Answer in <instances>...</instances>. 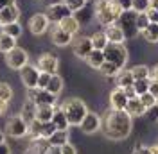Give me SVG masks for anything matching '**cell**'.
Segmentation results:
<instances>
[{
  "label": "cell",
  "instance_id": "cell-1",
  "mask_svg": "<svg viewBox=\"0 0 158 154\" xmlns=\"http://www.w3.org/2000/svg\"><path fill=\"white\" fill-rule=\"evenodd\" d=\"M102 133L108 140L120 142L128 138L133 127V116L128 115L126 109H111L104 115V120H101Z\"/></svg>",
  "mask_w": 158,
  "mask_h": 154
},
{
  "label": "cell",
  "instance_id": "cell-2",
  "mask_svg": "<svg viewBox=\"0 0 158 154\" xmlns=\"http://www.w3.org/2000/svg\"><path fill=\"white\" fill-rule=\"evenodd\" d=\"M94 9H95V18L102 27L115 23L122 14V7L117 0H97Z\"/></svg>",
  "mask_w": 158,
  "mask_h": 154
},
{
  "label": "cell",
  "instance_id": "cell-3",
  "mask_svg": "<svg viewBox=\"0 0 158 154\" xmlns=\"http://www.w3.org/2000/svg\"><path fill=\"white\" fill-rule=\"evenodd\" d=\"M59 109L65 113V116H67V120H69L70 125H79L81 120L85 118V115L88 113V107H86V104L81 99H67L59 106Z\"/></svg>",
  "mask_w": 158,
  "mask_h": 154
},
{
  "label": "cell",
  "instance_id": "cell-4",
  "mask_svg": "<svg viewBox=\"0 0 158 154\" xmlns=\"http://www.w3.org/2000/svg\"><path fill=\"white\" fill-rule=\"evenodd\" d=\"M102 54H104V61L113 63L118 70L124 68L128 63V50L124 47V43H108L102 50Z\"/></svg>",
  "mask_w": 158,
  "mask_h": 154
},
{
  "label": "cell",
  "instance_id": "cell-5",
  "mask_svg": "<svg viewBox=\"0 0 158 154\" xmlns=\"http://www.w3.org/2000/svg\"><path fill=\"white\" fill-rule=\"evenodd\" d=\"M117 25L122 29L126 39L133 38V36L138 32V29H137V13H135L133 9L122 11V14H120L118 20H117Z\"/></svg>",
  "mask_w": 158,
  "mask_h": 154
},
{
  "label": "cell",
  "instance_id": "cell-6",
  "mask_svg": "<svg viewBox=\"0 0 158 154\" xmlns=\"http://www.w3.org/2000/svg\"><path fill=\"white\" fill-rule=\"evenodd\" d=\"M4 56H6V65L13 70H20L22 67H25L29 63V54L18 45L15 48H11L9 52H6Z\"/></svg>",
  "mask_w": 158,
  "mask_h": 154
},
{
  "label": "cell",
  "instance_id": "cell-7",
  "mask_svg": "<svg viewBox=\"0 0 158 154\" xmlns=\"http://www.w3.org/2000/svg\"><path fill=\"white\" fill-rule=\"evenodd\" d=\"M6 133L9 136H13V138H23L29 133V125L25 124V120L20 115H15V116H11V118H7V122H6Z\"/></svg>",
  "mask_w": 158,
  "mask_h": 154
},
{
  "label": "cell",
  "instance_id": "cell-8",
  "mask_svg": "<svg viewBox=\"0 0 158 154\" xmlns=\"http://www.w3.org/2000/svg\"><path fill=\"white\" fill-rule=\"evenodd\" d=\"M72 14V11L63 4V2H52L47 6V9H45V16L49 18V23H54V25H58L61 20L65 18V16H69Z\"/></svg>",
  "mask_w": 158,
  "mask_h": 154
},
{
  "label": "cell",
  "instance_id": "cell-9",
  "mask_svg": "<svg viewBox=\"0 0 158 154\" xmlns=\"http://www.w3.org/2000/svg\"><path fill=\"white\" fill-rule=\"evenodd\" d=\"M27 97H29V100H32L36 106H41V104H50V106H54V104H56V95L49 93V91L43 90V88H31L29 91H27Z\"/></svg>",
  "mask_w": 158,
  "mask_h": 154
},
{
  "label": "cell",
  "instance_id": "cell-10",
  "mask_svg": "<svg viewBox=\"0 0 158 154\" xmlns=\"http://www.w3.org/2000/svg\"><path fill=\"white\" fill-rule=\"evenodd\" d=\"M58 67H59V61L58 58L54 56V54H50V52H45V54H41L36 61V68H38L40 72H47V74H56L58 72Z\"/></svg>",
  "mask_w": 158,
  "mask_h": 154
},
{
  "label": "cell",
  "instance_id": "cell-11",
  "mask_svg": "<svg viewBox=\"0 0 158 154\" xmlns=\"http://www.w3.org/2000/svg\"><path fill=\"white\" fill-rule=\"evenodd\" d=\"M38 75H40V70L34 65H25V67L20 68V79H22V84L31 90V88H36V83H38Z\"/></svg>",
  "mask_w": 158,
  "mask_h": 154
},
{
  "label": "cell",
  "instance_id": "cell-12",
  "mask_svg": "<svg viewBox=\"0 0 158 154\" xmlns=\"http://www.w3.org/2000/svg\"><path fill=\"white\" fill-rule=\"evenodd\" d=\"M49 18L45 16V13H36L29 18V29L34 36H41L43 32H47L49 29Z\"/></svg>",
  "mask_w": 158,
  "mask_h": 154
},
{
  "label": "cell",
  "instance_id": "cell-13",
  "mask_svg": "<svg viewBox=\"0 0 158 154\" xmlns=\"http://www.w3.org/2000/svg\"><path fill=\"white\" fill-rule=\"evenodd\" d=\"M81 131L83 133H86V135H94V133H97L99 129H101V116L97 113H94V111H88L85 118L81 120Z\"/></svg>",
  "mask_w": 158,
  "mask_h": 154
},
{
  "label": "cell",
  "instance_id": "cell-14",
  "mask_svg": "<svg viewBox=\"0 0 158 154\" xmlns=\"http://www.w3.org/2000/svg\"><path fill=\"white\" fill-rule=\"evenodd\" d=\"M50 39H52V43L58 45V47H67V45H70V43L74 41V36L69 34V32H65L59 25H54L52 30H50Z\"/></svg>",
  "mask_w": 158,
  "mask_h": 154
},
{
  "label": "cell",
  "instance_id": "cell-15",
  "mask_svg": "<svg viewBox=\"0 0 158 154\" xmlns=\"http://www.w3.org/2000/svg\"><path fill=\"white\" fill-rule=\"evenodd\" d=\"M18 20H20V9H18L16 4L6 6V7L0 9V25H2V27L7 25V23H15V22H18Z\"/></svg>",
  "mask_w": 158,
  "mask_h": 154
},
{
  "label": "cell",
  "instance_id": "cell-16",
  "mask_svg": "<svg viewBox=\"0 0 158 154\" xmlns=\"http://www.w3.org/2000/svg\"><path fill=\"white\" fill-rule=\"evenodd\" d=\"M72 45H74V54H76L79 59H86L88 54L94 50L90 38H77L76 41H72Z\"/></svg>",
  "mask_w": 158,
  "mask_h": 154
},
{
  "label": "cell",
  "instance_id": "cell-17",
  "mask_svg": "<svg viewBox=\"0 0 158 154\" xmlns=\"http://www.w3.org/2000/svg\"><path fill=\"white\" fill-rule=\"evenodd\" d=\"M126 104H128V97L124 95V90L122 88H115L110 93V106H111V109H126Z\"/></svg>",
  "mask_w": 158,
  "mask_h": 154
},
{
  "label": "cell",
  "instance_id": "cell-18",
  "mask_svg": "<svg viewBox=\"0 0 158 154\" xmlns=\"http://www.w3.org/2000/svg\"><path fill=\"white\" fill-rule=\"evenodd\" d=\"M61 29L65 30V32H69V34H72V36H76L79 32V29H81V22L77 20V16H74V14H69V16H65V18L61 20L58 23Z\"/></svg>",
  "mask_w": 158,
  "mask_h": 154
},
{
  "label": "cell",
  "instance_id": "cell-19",
  "mask_svg": "<svg viewBox=\"0 0 158 154\" xmlns=\"http://www.w3.org/2000/svg\"><path fill=\"white\" fill-rule=\"evenodd\" d=\"M104 34H106V38H108V43H124V39H126V36H124L122 29L117 25V22H115V23H110V25H106Z\"/></svg>",
  "mask_w": 158,
  "mask_h": 154
},
{
  "label": "cell",
  "instance_id": "cell-20",
  "mask_svg": "<svg viewBox=\"0 0 158 154\" xmlns=\"http://www.w3.org/2000/svg\"><path fill=\"white\" fill-rule=\"evenodd\" d=\"M56 111V106H50V104H41V106H36V120L45 124V122H50L52 120V115Z\"/></svg>",
  "mask_w": 158,
  "mask_h": 154
},
{
  "label": "cell",
  "instance_id": "cell-21",
  "mask_svg": "<svg viewBox=\"0 0 158 154\" xmlns=\"http://www.w3.org/2000/svg\"><path fill=\"white\" fill-rule=\"evenodd\" d=\"M47 144L56 145V147H61V145L69 144V129H56V131L47 138Z\"/></svg>",
  "mask_w": 158,
  "mask_h": 154
},
{
  "label": "cell",
  "instance_id": "cell-22",
  "mask_svg": "<svg viewBox=\"0 0 158 154\" xmlns=\"http://www.w3.org/2000/svg\"><path fill=\"white\" fill-rule=\"evenodd\" d=\"M126 111H128V115H131V116H142V115H146V111H148V109H146L144 104L140 102V99L135 97V99H128Z\"/></svg>",
  "mask_w": 158,
  "mask_h": 154
},
{
  "label": "cell",
  "instance_id": "cell-23",
  "mask_svg": "<svg viewBox=\"0 0 158 154\" xmlns=\"http://www.w3.org/2000/svg\"><path fill=\"white\" fill-rule=\"evenodd\" d=\"M133 75H131V70H126V68H120L115 75V83H117V88H126L133 84Z\"/></svg>",
  "mask_w": 158,
  "mask_h": 154
},
{
  "label": "cell",
  "instance_id": "cell-24",
  "mask_svg": "<svg viewBox=\"0 0 158 154\" xmlns=\"http://www.w3.org/2000/svg\"><path fill=\"white\" fill-rule=\"evenodd\" d=\"M20 116L25 120V124H27V125H29L32 120H36V104H34L32 100H27V102L23 104V107H22Z\"/></svg>",
  "mask_w": 158,
  "mask_h": 154
},
{
  "label": "cell",
  "instance_id": "cell-25",
  "mask_svg": "<svg viewBox=\"0 0 158 154\" xmlns=\"http://www.w3.org/2000/svg\"><path fill=\"white\" fill-rule=\"evenodd\" d=\"M49 93H52V95H56L58 97L61 91H63V79L58 75V74H52L50 75V81H49V84H47V88H45Z\"/></svg>",
  "mask_w": 158,
  "mask_h": 154
},
{
  "label": "cell",
  "instance_id": "cell-26",
  "mask_svg": "<svg viewBox=\"0 0 158 154\" xmlns=\"http://www.w3.org/2000/svg\"><path fill=\"white\" fill-rule=\"evenodd\" d=\"M16 47V39L9 36V34H6L4 30H0V52L2 54H6V52H9L11 48Z\"/></svg>",
  "mask_w": 158,
  "mask_h": 154
},
{
  "label": "cell",
  "instance_id": "cell-27",
  "mask_svg": "<svg viewBox=\"0 0 158 154\" xmlns=\"http://www.w3.org/2000/svg\"><path fill=\"white\" fill-rule=\"evenodd\" d=\"M85 61H86V63H88L92 68L99 70V67L104 63V54H102V50H95V48H94V50H92V52L88 54V58L85 59Z\"/></svg>",
  "mask_w": 158,
  "mask_h": 154
},
{
  "label": "cell",
  "instance_id": "cell-28",
  "mask_svg": "<svg viewBox=\"0 0 158 154\" xmlns=\"http://www.w3.org/2000/svg\"><path fill=\"white\" fill-rule=\"evenodd\" d=\"M90 41H92V47L95 48V50H104V47L108 45V38H106L104 30H99L95 34H92Z\"/></svg>",
  "mask_w": 158,
  "mask_h": 154
},
{
  "label": "cell",
  "instance_id": "cell-29",
  "mask_svg": "<svg viewBox=\"0 0 158 154\" xmlns=\"http://www.w3.org/2000/svg\"><path fill=\"white\" fill-rule=\"evenodd\" d=\"M50 122L56 125V129H69V127H70V124H69V120H67V116H65V113H63L59 107L54 111V115H52V120H50Z\"/></svg>",
  "mask_w": 158,
  "mask_h": 154
},
{
  "label": "cell",
  "instance_id": "cell-30",
  "mask_svg": "<svg viewBox=\"0 0 158 154\" xmlns=\"http://www.w3.org/2000/svg\"><path fill=\"white\" fill-rule=\"evenodd\" d=\"M140 34L148 39V41H151V43H156V41H158V23H149V25L142 30Z\"/></svg>",
  "mask_w": 158,
  "mask_h": 154
},
{
  "label": "cell",
  "instance_id": "cell-31",
  "mask_svg": "<svg viewBox=\"0 0 158 154\" xmlns=\"http://www.w3.org/2000/svg\"><path fill=\"white\" fill-rule=\"evenodd\" d=\"M2 30H4L6 34H9V36H13L15 39H18L20 36H22V25H20L18 22H15V23H7V25H4V27H2Z\"/></svg>",
  "mask_w": 158,
  "mask_h": 154
},
{
  "label": "cell",
  "instance_id": "cell-32",
  "mask_svg": "<svg viewBox=\"0 0 158 154\" xmlns=\"http://www.w3.org/2000/svg\"><path fill=\"white\" fill-rule=\"evenodd\" d=\"M99 72L102 74V75H106V77H115L117 75V72H118V68L113 65V63H110V61H104L101 67H99Z\"/></svg>",
  "mask_w": 158,
  "mask_h": 154
},
{
  "label": "cell",
  "instance_id": "cell-33",
  "mask_svg": "<svg viewBox=\"0 0 158 154\" xmlns=\"http://www.w3.org/2000/svg\"><path fill=\"white\" fill-rule=\"evenodd\" d=\"M149 84H151V79H137V81H133V88H135V91H137V95H142V93H146L149 91Z\"/></svg>",
  "mask_w": 158,
  "mask_h": 154
},
{
  "label": "cell",
  "instance_id": "cell-34",
  "mask_svg": "<svg viewBox=\"0 0 158 154\" xmlns=\"http://www.w3.org/2000/svg\"><path fill=\"white\" fill-rule=\"evenodd\" d=\"M131 75H133L135 81H137V79H148V77H149V68L146 67V65L133 67V68H131Z\"/></svg>",
  "mask_w": 158,
  "mask_h": 154
},
{
  "label": "cell",
  "instance_id": "cell-35",
  "mask_svg": "<svg viewBox=\"0 0 158 154\" xmlns=\"http://www.w3.org/2000/svg\"><path fill=\"white\" fill-rule=\"evenodd\" d=\"M61 2H63V4L72 11V14H74V13H77V11H81L85 6H86V0H61Z\"/></svg>",
  "mask_w": 158,
  "mask_h": 154
},
{
  "label": "cell",
  "instance_id": "cell-36",
  "mask_svg": "<svg viewBox=\"0 0 158 154\" xmlns=\"http://www.w3.org/2000/svg\"><path fill=\"white\" fill-rule=\"evenodd\" d=\"M138 99H140V102L144 104V107H146V109H151V107H155V106L158 104V100H156L153 95H151L149 91L142 93V95H138Z\"/></svg>",
  "mask_w": 158,
  "mask_h": 154
},
{
  "label": "cell",
  "instance_id": "cell-37",
  "mask_svg": "<svg viewBox=\"0 0 158 154\" xmlns=\"http://www.w3.org/2000/svg\"><path fill=\"white\" fill-rule=\"evenodd\" d=\"M131 9L135 13H146L149 9V0H131Z\"/></svg>",
  "mask_w": 158,
  "mask_h": 154
},
{
  "label": "cell",
  "instance_id": "cell-38",
  "mask_svg": "<svg viewBox=\"0 0 158 154\" xmlns=\"http://www.w3.org/2000/svg\"><path fill=\"white\" fill-rule=\"evenodd\" d=\"M56 131V125L52 124V122H45V124H41V133H40V140H47L52 133Z\"/></svg>",
  "mask_w": 158,
  "mask_h": 154
},
{
  "label": "cell",
  "instance_id": "cell-39",
  "mask_svg": "<svg viewBox=\"0 0 158 154\" xmlns=\"http://www.w3.org/2000/svg\"><path fill=\"white\" fill-rule=\"evenodd\" d=\"M0 99L6 100V102H9L13 99V90H11V86L7 83H0Z\"/></svg>",
  "mask_w": 158,
  "mask_h": 154
},
{
  "label": "cell",
  "instance_id": "cell-40",
  "mask_svg": "<svg viewBox=\"0 0 158 154\" xmlns=\"http://www.w3.org/2000/svg\"><path fill=\"white\" fill-rule=\"evenodd\" d=\"M148 25H149L148 14H146V13H137V29H138V32H142Z\"/></svg>",
  "mask_w": 158,
  "mask_h": 154
},
{
  "label": "cell",
  "instance_id": "cell-41",
  "mask_svg": "<svg viewBox=\"0 0 158 154\" xmlns=\"http://www.w3.org/2000/svg\"><path fill=\"white\" fill-rule=\"evenodd\" d=\"M50 81V74H47V72H40L38 75V83H36V88H47V84H49Z\"/></svg>",
  "mask_w": 158,
  "mask_h": 154
},
{
  "label": "cell",
  "instance_id": "cell-42",
  "mask_svg": "<svg viewBox=\"0 0 158 154\" xmlns=\"http://www.w3.org/2000/svg\"><path fill=\"white\" fill-rule=\"evenodd\" d=\"M146 14H148V18H149V23H158V9H151L149 7L146 11Z\"/></svg>",
  "mask_w": 158,
  "mask_h": 154
},
{
  "label": "cell",
  "instance_id": "cell-43",
  "mask_svg": "<svg viewBox=\"0 0 158 154\" xmlns=\"http://www.w3.org/2000/svg\"><path fill=\"white\" fill-rule=\"evenodd\" d=\"M149 93L158 100V79H151V84H149Z\"/></svg>",
  "mask_w": 158,
  "mask_h": 154
},
{
  "label": "cell",
  "instance_id": "cell-44",
  "mask_svg": "<svg viewBox=\"0 0 158 154\" xmlns=\"http://www.w3.org/2000/svg\"><path fill=\"white\" fill-rule=\"evenodd\" d=\"M41 154H61V147H56V145H49L47 144Z\"/></svg>",
  "mask_w": 158,
  "mask_h": 154
},
{
  "label": "cell",
  "instance_id": "cell-45",
  "mask_svg": "<svg viewBox=\"0 0 158 154\" xmlns=\"http://www.w3.org/2000/svg\"><path fill=\"white\" fill-rule=\"evenodd\" d=\"M61 154H77V151H76L74 145L65 144V145H61Z\"/></svg>",
  "mask_w": 158,
  "mask_h": 154
},
{
  "label": "cell",
  "instance_id": "cell-46",
  "mask_svg": "<svg viewBox=\"0 0 158 154\" xmlns=\"http://www.w3.org/2000/svg\"><path fill=\"white\" fill-rule=\"evenodd\" d=\"M122 90H124V95L128 97V99H135V97H138L137 91H135V88H133V84H131V86L122 88Z\"/></svg>",
  "mask_w": 158,
  "mask_h": 154
},
{
  "label": "cell",
  "instance_id": "cell-47",
  "mask_svg": "<svg viewBox=\"0 0 158 154\" xmlns=\"http://www.w3.org/2000/svg\"><path fill=\"white\" fill-rule=\"evenodd\" d=\"M133 154H151V151H149V147H144V145H137V147L133 149Z\"/></svg>",
  "mask_w": 158,
  "mask_h": 154
},
{
  "label": "cell",
  "instance_id": "cell-48",
  "mask_svg": "<svg viewBox=\"0 0 158 154\" xmlns=\"http://www.w3.org/2000/svg\"><path fill=\"white\" fill-rule=\"evenodd\" d=\"M118 4H120V7H122V11H128L131 9V0H117Z\"/></svg>",
  "mask_w": 158,
  "mask_h": 154
},
{
  "label": "cell",
  "instance_id": "cell-49",
  "mask_svg": "<svg viewBox=\"0 0 158 154\" xmlns=\"http://www.w3.org/2000/svg\"><path fill=\"white\" fill-rule=\"evenodd\" d=\"M149 79H158V65H155L149 70Z\"/></svg>",
  "mask_w": 158,
  "mask_h": 154
},
{
  "label": "cell",
  "instance_id": "cell-50",
  "mask_svg": "<svg viewBox=\"0 0 158 154\" xmlns=\"http://www.w3.org/2000/svg\"><path fill=\"white\" fill-rule=\"evenodd\" d=\"M0 154H11L9 145L7 144H0Z\"/></svg>",
  "mask_w": 158,
  "mask_h": 154
},
{
  "label": "cell",
  "instance_id": "cell-51",
  "mask_svg": "<svg viewBox=\"0 0 158 154\" xmlns=\"http://www.w3.org/2000/svg\"><path fill=\"white\" fill-rule=\"evenodd\" d=\"M13 4H16V0H0V9L6 6H13Z\"/></svg>",
  "mask_w": 158,
  "mask_h": 154
},
{
  "label": "cell",
  "instance_id": "cell-52",
  "mask_svg": "<svg viewBox=\"0 0 158 154\" xmlns=\"http://www.w3.org/2000/svg\"><path fill=\"white\" fill-rule=\"evenodd\" d=\"M7 104H9V102H6V100H2V99H0V115H2V113H6Z\"/></svg>",
  "mask_w": 158,
  "mask_h": 154
},
{
  "label": "cell",
  "instance_id": "cell-53",
  "mask_svg": "<svg viewBox=\"0 0 158 154\" xmlns=\"http://www.w3.org/2000/svg\"><path fill=\"white\" fill-rule=\"evenodd\" d=\"M149 7L151 9H158V0H149Z\"/></svg>",
  "mask_w": 158,
  "mask_h": 154
},
{
  "label": "cell",
  "instance_id": "cell-54",
  "mask_svg": "<svg viewBox=\"0 0 158 154\" xmlns=\"http://www.w3.org/2000/svg\"><path fill=\"white\" fill-rule=\"evenodd\" d=\"M149 151H151V154H158V144H156V145H153Z\"/></svg>",
  "mask_w": 158,
  "mask_h": 154
},
{
  "label": "cell",
  "instance_id": "cell-55",
  "mask_svg": "<svg viewBox=\"0 0 158 154\" xmlns=\"http://www.w3.org/2000/svg\"><path fill=\"white\" fill-rule=\"evenodd\" d=\"M0 144H6V135L0 131Z\"/></svg>",
  "mask_w": 158,
  "mask_h": 154
},
{
  "label": "cell",
  "instance_id": "cell-56",
  "mask_svg": "<svg viewBox=\"0 0 158 154\" xmlns=\"http://www.w3.org/2000/svg\"><path fill=\"white\" fill-rule=\"evenodd\" d=\"M0 29H2V25H0Z\"/></svg>",
  "mask_w": 158,
  "mask_h": 154
}]
</instances>
